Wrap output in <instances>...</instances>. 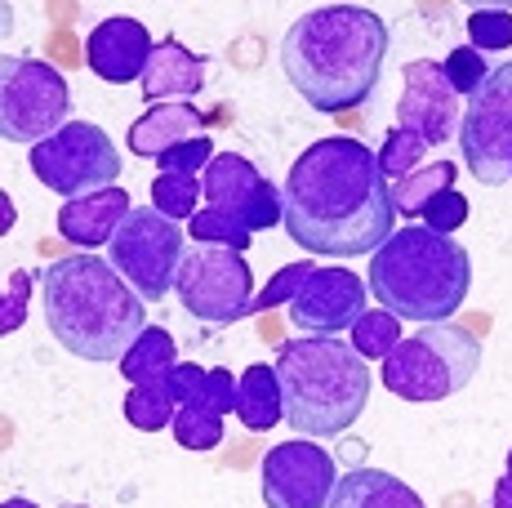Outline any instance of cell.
<instances>
[{"label": "cell", "mask_w": 512, "mask_h": 508, "mask_svg": "<svg viewBox=\"0 0 512 508\" xmlns=\"http://www.w3.org/2000/svg\"><path fill=\"white\" fill-rule=\"evenodd\" d=\"M423 152H428V143H423L419 134L401 130V125H392V130L383 134V148L374 152V156H379L383 179H388V183H401V179H410V174L419 170Z\"/></svg>", "instance_id": "cell-28"}, {"label": "cell", "mask_w": 512, "mask_h": 508, "mask_svg": "<svg viewBox=\"0 0 512 508\" xmlns=\"http://www.w3.org/2000/svg\"><path fill=\"white\" fill-rule=\"evenodd\" d=\"M339 482L334 455L312 437H294L263 455V508H326Z\"/></svg>", "instance_id": "cell-12"}, {"label": "cell", "mask_w": 512, "mask_h": 508, "mask_svg": "<svg viewBox=\"0 0 512 508\" xmlns=\"http://www.w3.org/2000/svg\"><path fill=\"white\" fill-rule=\"evenodd\" d=\"M214 143L205 139V134H196V139H187V143H179V148H170L161 156V174H205L210 170V161H214Z\"/></svg>", "instance_id": "cell-34"}, {"label": "cell", "mask_w": 512, "mask_h": 508, "mask_svg": "<svg viewBox=\"0 0 512 508\" xmlns=\"http://www.w3.org/2000/svg\"><path fill=\"white\" fill-rule=\"evenodd\" d=\"M468 41L477 54H499L512 45V9L490 5V9H472L468 14Z\"/></svg>", "instance_id": "cell-30"}, {"label": "cell", "mask_w": 512, "mask_h": 508, "mask_svg": "<svg viewBox=\"0 0 512 508\" xmlns=\"http://www.w3.org/2000/svg\"><path fill=\"white\" fill-rule=\"evenodd\" d=\"M236 397H241V379L232 370H210V384H205V406H214L219 415H236Z\"/></svg>", "instance_id": "cell-37"}, {"label": "cell", "mask_w": 512, "mask_h": 508, "mask_svg": "<svg viewBox=\"0 0 512 508\" xmlns=\"http://www.w3.org/2000/svg\"><path fill=\"white\" fill-rule=\"evenodd\" d=\"M130 210L134 205L125 188H103L94 197L63 201V210H58V237L67 246H81L85 254H94L98 246H112V237L130 219Z\"/></svg>", "instance_id": "cell-17"}, {"label": "cell", "mask_w": 512, "mask_h": 508, "mask_svg": "<svg viewBox=\"0 0 512 508\" xmlns=\"http://www.w3.org/2000/svg\"><path fill=\"white\" fill-rule=\"evenodd\" d=\"M312 268H317V263H312V259H294V263H285V268L277 272V277H272L268 286H263V295H254L250 312H272V308L290 304V299L303 290V281L312 277Z\"/></svg>", "instance_id": "cell-31"}, {"label": "cell", "mask_w": 512, "mask_h": 508, "mask_svg": "<svg viewBox=\"0 0 512 508\" xmlns=\"http://www.w3.org/2000/svg\"><path fill=\"white\" fill-rule=\"evenodd\" d=\"M41 286L45 326L72 357L121 366V357L147 330V299L112 268V259L85 250L67 254L41 272Z\"/></svg>", "instance_id": "cell-3"}, {"label": "cell", "mask_w": 512, "mask_h": 508, "mask_svg": "<svg viewBox=\"0 0 512 508\" xmlns=\"http://www.w3.org/2000/svg\"><path fill=\"white\" fill-rule=\"evenodd\" d=\"M236 419H241L250 433H268L285 419L281 402V379L277 366H250L241 375V397H236Z\"/></svg>", "instance_id": "cell-22"}, {"label": "cell", "mask_w": 512, "mask_h": 508, "mask_svg": "<svg viewBox=\"0 0 512 508\" xmlns=\"http://www.w3.org/2000/svg\"><path fill=\"white\" fill-rule=\"evenodd\" d=\"M27 165L63 201L94 197L103 188H116L121 179V152H116L112 134L94 121H67L54 139L27 152Z\"/></svg>", "instance_id": "cell-7"}, {"label": "cell", "mask_w": 512, "mask_h": 508, "mask_svg": "<svg viewBox=\"0 0 512 508\" xmlns=\"http://www.w3.org/2000/svg\"><path fill=\"white\" fill-rule=\"evenodd\" d=\"M459 152L481 188L512 183V63L490 67L459 121Z\"/></svg>", "instance_id": "cell-11"}, {"label": "cell", "mask_w": 512, "mask_h": 508, "mask_svg": "<svg viewBox=\"0 0 512 508\" xmlns=\"http://www.w3.org/2000/svg\"><path fill=\"white\" fill-rule=\"evenodd\" d=\"M201 183H205L210 210L232 214V219L250 232H268L285 219L281 188L272 179H263L241 152H219L210 161V170L201 174Z\"/></svg>", "instance_id": "cell-13"}, {"label": "cell", "mask_w": 512, "mask_h": 508, "mask_svg": "<svg viewBox=\"0 0 512 508\" xmlns=\"http://www.w3.org/2000/svg\"><path fill=\"white\" fill-rule=\"evenodd\" d=\"M179 402L170 397V388H130L125 393V419H130L139 433H161L165 424H174Z\"/></svg>", "instance_id": "cell-29"}, {"label": "cell", "mask_w": 512, "mask_h": 508, "mask_svg": "<svg viewBox=\"0 0 512 508\" xmlns=\"http://www.w3.org/2000/svg\"><path fill=\"white\" fill-rule=\"evenodd\" d=\"M72 90L67 76L41 58H5L0 63V134L5 143H45L67 125Z\"/></svg>", "instance_id": "cell-8"}, {"label": "cell", "mask_w": 512, "mask_h": 508, "mask_svg": "<svg viewBox=\"0 0 512 508\" xmlns=\"http://www.w3.org/2000/svg\"><path fill=\"white\" fill-rule=\"evenodd\" d=\"M112 268L130 281L134 290L152 304V299H165L179 281L183 254H187V237L183 223L165 219L156 205H143V210H130V219L121 223V232L112 237Z\"/></svg>", "instance_id": "cell-9"}, {"label": "cell", "mask_w": 512, "mask_h": 508, "mask_svg": "<svg viewBox=\"0 0 512 508\" xmlns=\"http://www.w3.org/2000/svg\"><path fill=\"white\" fill-rule=\"evenodd\" d=\"M326 508H423V500L383 468H352V473H339Z\"/></svg>", "instance_id": "cell-20"}, {"label": "cell", "mask_w": 512, "mask_h": 508, "mask_svg": "<svg viewBox=\"0 0 512 508\" xmlns=\"http://www.w3.org/2000/svg\"><path fill=\"white\" fill-rule=\"evenodd\" d=\"M441 67H446V81L455 85V94H459V99H464V94L472 99V94L481 90V81H486V76H490L486 58H481L477 50H472V45H459V50H450V54H446V63H441Z\"/></svg>", "instance_id": "cell-32"}, {"label": "cell", "mask_w": 512, "mask_h": 508, "mask_svg": "<svg viewBox=\"0 0 512 508\" xmlns=\"http://www.w3.org/2000/svg\"><path fill=\"white\" fill-rule=\"evenodd\" d=\"M174 370H179V353H174L170 330L161 326H147L130 353L121 357V375L130 379V388H165Z\"/></svg>", "instance_id": "cell-21"}, {"label": "cell", "mask_w": 512, "mask_h": 508, "mask_svg": "<svg viewBox=\"0 0 512 508\" xmlns=\"http://www.w3.org/2000/svg\"><path fill=\"white\" fill-rule=\"evenodd\" d=\"M201 85H205V58L201 54H192L183 41H174V36L156 41L152 63H147V72H143L147 107L183 103V99H192V94H201Z\"/></svg>", "instance_id": "cell-18"}, {"label": "cell", "mask_w": 512, "mask_h": 508, "mask_svg": "<svg viewBox=\"0 0 512 508\" xmlns=\"http://www.w3.org/2000/svg\"><path fill=\"white\" fill-rule=\"evenodd\" d=\"M187 232H192L196 246H223V250H241V254L250 250V241H254L250 228H241L232 214H219V210H210V205L187 219Z\"/></svg>", "instance_id": "cell-27"}, {"label": "cell", "mask_w": 512, "mask_h": 508, "mask_svg": "<svg viewBox=\"0 0 512 508\" xmlns=\"http://www.w3.org/2000/svg\"><path fill=\"white\" fill-rule=\"evenodd\" d=\"M285 424L299 437H339L370 402V366L343 339H285L277 348Z\"/></svg>", "instance_id": "cell-5"}, {"label": "cell", "mask_w": 512, "mask_h": 508, "mask_svg": "<svg viewBox=\"0 0 512 508\" xmlns=\"http://www.w3.org/2000/svg\"><path fill=\"white\" fill-rule=\"evenodd\" d=\"M152 32L139 18H103L85 41V63L98 81L107 85H125V81H143L147 63H152Z\"/></svg>", "instance_id": "cell-16"}, {"label": "cell", "mask_w": 512, "mask_h": 508, "mask_svg": "<svg viewBox=\"0 0 512 508\" xmlns=\"http://www.w3.org/2000/svg\"><path fill=\"white\" fill-rule=\"evenodd\" d=\"M174 295H179L187 317H196L201 326H232V321L250 317L254 272L241 259V250L192 246L183 254Z\"/></svg>", "instance_id": "cell-10"}, {"label": "cell", "mask_w": 512, "mask_h": 508, "mask_svg": "<svg viewBox=\"0 0 512 508\" xmlns=\"http://www.w3.org/2000/svg\"><path fill=\"white\" fill-rule=\"evenodd\" d=\"M170 428L183 451H214L223 442V415L214 406H179Z\"/></svg>", "instance_id": "cell-26"}, {"label": "cell", "mask_w": 512, "mask_h": 508, "mask_svg": "<svg viewBox=\"0 0 512 508\" xmlns=\"http://www.w3.org/2000/svg\"><path fill=\"white\" fill-rule=\"evenodd\" d=\"M205 384H210V370L192 361V366H179V370H174L165 388H170V397H174L179 406H205Z\"/></svg>", "instance_id": "cell-36"}, {"label": "cell", "mask_w": 512, "mask_h": 508, "mask_svg": "<svg viewBox=\"0 0 512 508\" xmlns=\"http://www.w3.org/2000/svg\"><path fill=\"white\" fill-rule=\"evenodd\" d=\"M419 219H423V228L450 237V232H459L468 223V197H464V192H455V188H446L441 197H432L428 205H423Z\"/></svg>", "instance_id": "cell-33"}, {"label": "cell", "mask_w": 512, "mask_h": 508, "mask_svg": "<svg viewBox=\"0 0 512 508\" xmlns=\"http://www.w3.org/2000/svg\"><path fill=\"white\" fill-rule=\"evenodd\" d=\"M27 295H32V272L14 268V272H9V286H5V304H0V335H14V330H23V321H27Z\"/></svg>", "instance_id": "cell-35"}, {"label": "cell", "mask_w": 512, "mask_h": 508, "mask_svg": "<svg viewBox=\"0 0 512 508\" xmlns=\"http://www.w3.org/2000/svg\"><path fill=\"white\" fill-rule=\"evenodd\" d=\"M388 63V23L366 5L308 9L281 41L285 81L321 116L352 112L379 90Z\"/></svg>", "instance_id": "cell-2"}, {"label": "cell", "mask_w": 512, "mask_h": 508, "mask_svg": "<svg viewBox=\"0 0 512 508\" xmlns=\"http://www.w3.org/2000/svg\"><path fill=\"white\" fill-rule=\"evenodd\" d=\"M401 339H406L401 335V317L388 308H366V317L352 326V348L366 361H388Z\"/></svg>", "instance_id": "cell-24"}, {"label": "cell", "mask_w": 512, "mask_h": 508, "mask_svg": "<svg viewBox=\"0 0 512 508\" xmlns=\"http://www.w3.org/2000/svg\"><path fill=\"white\" fill-rule=\"evenodd\" d=\"M0 508H36V504H32V500H23V495H9V500L0 504Z\"/></svg>", "instance_id": "cell-39"}, {"label": "cell", "mask_w": 512, "mask_h": 508, "mask_svg": "<svg viewBox=\"0 0 512 508\" xmlns=\"http://www.w3.org/2000/svg\"><path fill=\"white\" fill-rule=\"evenodd\" d=\"M205 183L201 174H156L152 183V205L174 223H187L196 210H201Z\"/></svg>", "instance_id": "cell-25"}, {"label": "cell", "mask_w": 512, "mask_h": 508, "mask_svg": "<svg viewBox=\"0 0 512 508\" xmlns=\"http://www.w3.org/2000/svg\"><path fill=\"white\" fill-rule=\"evenodd\" d=\"M205 121H214V116L196 112L192 103H156L130 125V152L143 156V161H161L170 148L196 139Z\"/></svg>", "instance_id": "cell-19"}, {"label": "cell", "mask_w": 512, "mask_h": 508, "mask_svg": "<svg viewBox=\"0 0 512 508\" xmlns=\"http://www.w3.org/2000/svg\"><path fill=\"white\" fill-rule=\"evenodd\" d=\"M472 286V259L455 237L406 223L397 228L379 250L370 254L366 290L379 299V308L397 312L419 326L450 321L468 299Z\"/></svg>", "instance_id": "cell-4"}, {"label": "cell", "mask_w": 512, "mask_h": 508, "mask_svg": "<svg viewBox=\"0 0 512 508\" xmlns=\"http://www.w3.org/2000/svg\"><path fill=\"white\" fill-rule=\"evenodd\" d=\"M455 174H459L455 161H437V165L415 170L410 179L392 183V205H397V214H406V223H415L432 197H441L446 188H455Z\"/></svg>", "instance_id": "cell-23"}, {"label": "cell", "mask_w": 512, "mask_h": 508, "mask_svg": "<svg viewBox=\"0 0 512 508\" xmlns=\"http://www.w3.org/2000/svg\"><path fill=\"white\" fill-rule=\"evenodd\" d=\"M508 473H512V451H508Z\"/></svg>", "instance_id": "cell-40"}, {"label": "cell", "mask_w": 512, "mask_h": 508, "mask_svg": "<svg viewBox=\"0 0 512 508\" xmlns=\"http://www.w3.org/2000/svg\"><path fill=\"white\" fill-rule=\"evenodd\" d=\"M281 228L317 259H366L397 232L392 183L357 139H317L290 165Z\"/></svg>", "instance_id": "cell-1"}, {"label": "cell", "mask_w": 512, "mask_h": 508, "mask_svg": "<svg viewBox=\"0 0 512 508\" xmlns=\"http://www.w3.org/2000/svg\"><path fill=\"white\" fill-rule=\"evenodd\" d=\"M76 508H85V504H76Z\"/></svg>", "instance_id": "cell-41"}, {"label": "cell", "mask_w": 512, "mask_h": 508, "mask_svg": "<svg viewBox=\"0 0 512 508\" xmlns=\"http://www.w3.org/2000/svg\"><path fill=\"white\" fill-rule=\"evenodd\" d=\"M490 508H512V473H504L495 482V495H490Z\"/></svg>", "instance_id": "cell-38"}, {"label": "cell", "mask_w": 512, "mask_h": 508, "mask_svg": "<svg viewBox=\"0 0 512 508\" xmlns=\"http://www.w3.org/2000/svg\"><path fill=\"white\" fill-rule=\"evenodd\" d=\"M406 90H401V103H397V125L410 134H419L428 148H441L450 134H459V94L455 85L446 81V67L437 58H415L406 63Z\"/></svg>", "instance_id": "cell-15"}, {"label": "cell", "mask_w": 512, "mask_h": 508, "mask_svg": "<svg viewBox=\"0 0 512 508\" xmlns=\"http://www.w3.org/2000/svg\"><path fill=\"white\" fill-rule=\"evenodd\" d=\"M366 277L352 268H312L303 290L290 299V321L308 339H339V330H352L366 317Z\"/></svg>", "instance_id": "cell-14"}, {"label": "cell", "mask_w": 512, "mask_h": 508, "mask_svg": "<svg viewBox=\"0 0 512 508\" xmlns=\"http://www.w3.org/2000/svg\"><path fill=\"white\" fill-rule=\"evenodd\" d=\"M481 366V335H472L459 321H437L406 335L397 353L383 361L379 379L392 397L401 402H446V397L464 393Z\"/></svg>", "instance_id": "cell-6"}]
</instances>
